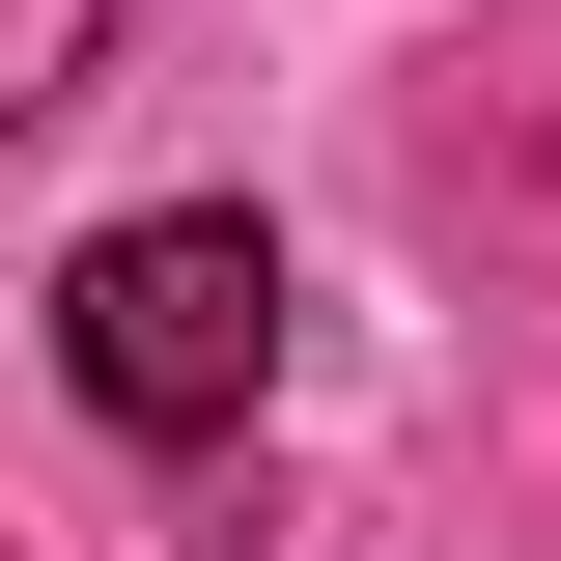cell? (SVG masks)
Listing matches in <instances>:
<instances>
[{
	"label": "cell",
	"mask_w": 561,
	"mask_h": 561,
	"mask_svg": "<svg viewBox=\"0 0 561 561\" xmlns=\"http://www.w3.org/2000/svg\"><path fill=\"white\" fill-rule=\"evenodd\" d=\"M57 365H84V421H140V449H225V421L280 393V253H253V197H140V225H84Z\"/></svg>",
	"instance_id": "cell-1"
},
{
	"label": "cell",
	"mask_w": 561,
	"mask_h": 561,
	"mask_svg": "<svg viewBox=\"0 0 561 561\" xmlns=\"http://www.w3.org/2000/svg\"><path fill=\"white\" fill-rule=\"evenodd\" d=\"M84 57H113V0H0V140H28V113H84Z\"/></svg>",
	"instance_id": "cell-2"
}]
</instances>
